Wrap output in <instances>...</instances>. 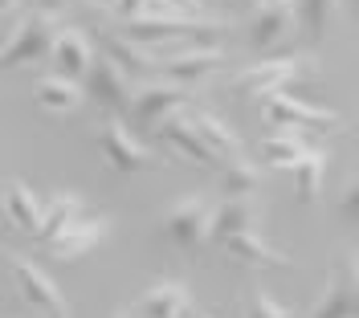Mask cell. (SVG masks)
Segmentation results:
<instances>
[{
    "label": "cell",
    "mask_w": 359,
    "mask_h": 318,
    "mask_svg": "<svg viewBox=\"0 0 359 318\" xmlns=\"http://www.w3.org/2000/svg\"><path fill=\"white\" fill-rule=\"evenodd\" d=\"M229 25L212 21V17H172V13H143L135 21H123V37L143 49H188V46H212V37H221Z\"/></svg>",
    "instance_id": "1"
},
{
    "label": "cell",
    "mask_w": 359,
    "mask_h": 318,
    "mask_svg": "<svg viewBox=\"0 0 359 318\" xmlns=\"http://www.w3.org/2000/svg\"><path fill=\"white\" fill-rule=\"evenodd\" d=\"M57 29H62V25L53 21V17H45V13H33V8H29L21 21H17V29L8 33L4 49H0V74L33 66V62H45V57L53 53Z\"/></svg>",
    "instance_id": "2"
},
{
    "label": "cell",
    "mask_w": 359,
    "mask_h": 318,
    "mask_svg": "<svg viewBox=\"0 0 359 318\" xmlns=\"http://www.w3.org/2000/svg\"><path fill=\"white\" fill-rule=\"evenodd\" d=\"M262 118H266L273 131H286V135H302V131H311V135H331V131L343 127V118H339L335 111L306 106V102H298L294 94H266Z\"/></svg>",
    "instance_id": "3"
},
{
    "label": "cell",
    "mask_w": 359,
    "mask_h": 318,
    "mask_svg": "<svg viewBox=\"0 0 359 318\" xmlns=\"http://www.w3.org/2000/svg\"><path fill=\"white\" fill-rule=\"evenodd\" d=\"M311 318H359V257L355 253H339L331 261L327 294L314 306Z\"/></svg>",
    "instance_id": "4"
},
{
    "label": "cell",
    "mask_w": 359,
    "mask_h": 318,
    "mask_svg": "<svg viewBox=\"0 0 359 318\" xmlns=\"http://www.w3.org/2000/svg\"><path fill=\"white\" fill-rule=\"evenodd\" d=\"M98 151H102V159L111 163L118 176H139V172H156L159 167V155H151L118 118L98 127Z\"/></svg>",
    "instance_id": "5"
},
{
    "label": "cell",
    "mask_w": 359,
    "mask_h": 318,
    "mask_svg": "<svg viewBox=\"0 0 359 318\" xmlns=\"http://www.w3.org/2000/svg\"><path fill=\"white\" fill-rule=\"evenodd\" d=\"M82 94H86L90 102H98V106H102L107 114L123 118V114L131 111L135 86H131V78H127L123 69L114 66L111 57H94L90 74L82 78Z\"/></svg>",
    "instance_id": "6"
},
{
    "label": "cell",
    "mask_w": 359,
    "mask_h": 318,
    "mask_svg": "<svg viewBox=\"0 0 359 318\" xmlns=\"http://www.w3.org/2000/svg\"><path fill=\"white\" fill-rule=\"evenodd\" d=\"M302 74H306V57H294V53L290 57H266V62H253L249 69L233 74V90L266 98V94H282Z\"/></svg>",
    "instance_id": "7"
},
{
    "label": "cell",
    "mask_w": 359,
    "mask_h": 318,
    "mask_svg": "<svg viewBox=\"0 0 359 318\" xmlns=\"http://www.w3.org/2000/svg\"><path fill=\"white\" fill-rule=\"evenodd\" d=\"M188 106H192V94L184 86H176V82H143V90H135L131 98L127 118L135 127H143V131H156L168 114L188 111Z\"/></svg>",
    "instance_id": "8"
},
{
    "label": "cell",
    "mask_w": 359,
    "mask_h": 318,
    "mask_svg": "<svg viewBox=\"0 0 359 318\" xmlns=\"http://www.w3.org/2000/svg\"><path fill=\"white\" fill-rule=\"evenodd\" d=\"M212 228V200L208 196H188L163 212V237L180 249H201Z\"/></svg>",
    "instance_id": "9"
},
{
    "label": "cell",
    "mask_w": 359,
    "mask_h": 318,
    "mask_svg": "<svg viewBox=\"0 0 359 318\" xmlns=\"http://www.w3.org/2000/svg\"><path fill=\"white\" fill-rule=\"evenodd\" d=\"M8 270H13V282H17V294L33 310H41L45 318H69V306H66V298H62V290H57V282L41 265H33L29 257H13Z\"/></svg>",
    "instance_id": "10"
},
{
    "label": "cell",
    "mask_w": 359,
    "mask_h": 318,
    "mask_svg": "<svg viewBox=\"0 0 359 318\" xmlns=\"http://www.w3.org/2000/svg\"><path fill=\"white\" fill-rule=\"evenodd\" d=\"M221 62H224V53L212 49V46H188V49H172V53H156V69L168 82L184 86V90L196 86V82H204Z\"/></svg>",
    "instance_id": "11"
},
{
    "label": "cell",
    "mask_w": 359,
    "mask_h": 318,
    "mask_svg": "<svg viewBox=\"0 0 359 318\" xmlns=\"http://www.w3.org/2000/svg\"><path fill=\"white\" fill-rule=\"evenodd\" d=\"M188 123H192L196 139L204 143V151L217 159V163H229V159H241V155H245V143H241V135L224 123L221 114L201 111V106H188Z\"/></svg>",
    "instance_id": "12"
},
{
    "label": "cell",
    "mask_w": 359,
    "mask_h": 318,
    "mask_svg": "<svg viewBox=\"0 0 359 318\" xmlns=\"http://www.w3.org/2000/svg\"><path fill=\"white\" fill-rule=\"evenodd\" d=\"M107 233H111V221L107 216H90V221H74L69 228H62L45 249L53 261H78V257H90V253L98 249L102 241H107Z\"/></svg>",
    "instance_id": "13"
},
{
    "label": "cell",
    "mask_w": 359,
    "mask_h": 318,
    "mask_svg": "<svg viewBox=\"0 0 359 318\" xmlns=\"http://www.w3.org/2000/svg\"><path fill=\"white\" fill-rule=\"evenodd\" d=\"M49 57H53V66H57L62 78L82 82L98 53H94V46H90V37L82 29H57V41H53V53H49Z\"/></svg>",
    "instance_id": "14"
},
{
    "label": "cell",
    "mask_w": 359,
    "mask_h": 318,
    "mask_svg": "<svg viewBox=\"0 0 359 318\" xmlns=\"http://www.w3.org/2000/svg\"><path fill=\"white\" fill-rule=\"evenodd\" d=\"M221 249L229 253L233 261H241V265H257V270H278V265L286 270V265H294L290 257H286L282 249H273L257 228H253V233H237V237H224Z\"/></svg>",
    "instance_id": "15"
},
{
    "label": "cell",
    "mask_w": 359,
    "mask_h": 318,
    "mask_svg": "<svg viewBox=\"0 0 359 318\" xmlns=\"http://www.w3.org/2000/svg\"><path fill=\"white\" fill-rule=\"evenodd\" d=\"M257 228V200L253 196H224L221 205L212 208V245H221L224 237H237V233H253Z\"/></svg>",
    "instance_id": "16"
},
{
    "label": "cell",
    "mask_w": 359,
    "mask_h": 318,
    "mask_svg": "<svg viewBox=\"0 0 359 318\" xmlns=\"http://www.w3.org/2000/svg\"><path fill=\"white\" fill-rule=\"evenodd\" d=\"M192 306L184 282H156L135 302V318H184Z\"/></svg>",
    "instance_id": "17"
},
{
    "label": "cell",
    "mask_w": 359,
    "mask_h": 318,
    "mask_svg": "<svg viewBox=\"0 0 359 318\" xmlns=\"http://www.w3.org/2000/svg\"><path fill=\"white\" fill-rule=\"evenodd\" d=\"M0 205H4L8 225L21 228L25 237H37V228H41V200L33 196L29 184L25 180H8L4 184V192H0Z\"/></svg>",
    "instance_id": "18"
},
{
    "label": "cell",
    "mask_w": 359,
    "mask_h": 318,
    "mask_svg": "<svg viewBox=\"0 0 359 318\" xmlns=\"http://www.w3.org/2000/svg\"><path fill=\"white\" fill-rule=\"evenodd\" d=\"M102 57H111L131 82H147V74H156V53L127 41L123 33H102Z\"/></svg>",
    "instance_id": "19"
},
{
    "label": "cell",
    "mask_w": 359,
    "mask_h": 318,
    "mask_svg": "<svg viewBox=\"0 0 359 318\" xmlns=\"http://www.w3.org/2000/svg\"><path fill=\"white\" fill-rule=\"evenodd\" d=\"M33 102L49 114H69L86 102V94H82V82H69L62 74H45L33 86Z\"/></svg>",
    "instance_id": "20"
},
{
    "label": "cell",
    "mask_w": 359,
    "mask_h": 318,
    "mask_svg": "<svg viewBox=\"0 0 359 318\" xmlns=\"http://www.w3.org/2000/svg\"><path fill=\"white\" fill-rule=\"evenodd\" d=\"M156 135L172 147V151H180L184 159H192V163H201V167H212L217 159L204 151V143L196 139V131H192V123H188V114L176 111V114H168L163 123L156 127Z\"/></svg>",
    "instance_id": "21"
},
{
    "label": "cell",
    "mask_w": 359,
    "mask_h": 318,
    "mask_svg": "<svg viewBox=\"0 0 359 318\" xmlns=\"http://www.w3.org/2000/svg\"><path fill=\"white\" fill-rule=\"evenodd\" d=\"M294 29V8L290 4H273V8H262L253 21H249V46L253 49H269L278 41H286Z\"/></svg>",
    "instance_id": "22"
},
{
    "label": "cell",
    "mask_w": 359,
    "mask_h": 318,
    "mask_svg": "<svg viewBox=\"0 0 359 318\" xmlns=\"http://www.w3.org/2000/svg\"><path fill=\"white\" fill-rule=\"evenodd\" d=\"M82 196L78 192H53L49 196V205H41V228H37V241L49 245L62 228H69L78 216H82Z\"/></svg>",
    "instance_id": "23"
},
{
    "label": "cell",
    "mask_w": 359,
    "mask_h": 318,
    "mask_svg": "<svg viewBox=\"0 0 359 318\" xmlns=\"http://www.w3.org/2000/svg\"><path fill=\"white\" fill-rule=\"evenodd\" d=\"M290 8H294V25L302 29V37L306 41H323L339 13V0H290Z\"/></svg>",
    "instance_id": "24"
},
{
    "label": "cell",
    "mask_w": 359,
    "mask_h": 318,
    "mask_svg": "<svg viewBox=\"0 0 359 318\" xmlns=\"http://www.w3.org/2000/svg\"><path fill=\"white\" fill-rule=\"evenodd\" d=\"M306 151H311V147H306V139L302 135H286V131H278V135L262 139V163L273 167V172H290Z\"/></svg>",
    "instance_id": "25"
},
{
    "label": "cell",
    "mask_w": 359,
    "mask_h": 318,
    "mask_svg": "<svg viewBox=\"0 0 359 318\" xmlns=\"http://www.w3.org/2000/svg\"><path fill=\"white\" fill-rule=\"evenodd\" d=\"M290 172H294V192H298V205H314V200H318V192H323V172H327V155L311 147V151L298 159Z\"/></svg>",
    "instance_id": "26"
},
{
    "label": "cell",
    "mask_w": 359,
    "mask_h": 318,
    "mask_svg": "<svg viewBox=\"0 0 359 318\" xmlns=\"http://www.w3.org/2000/svg\"><path fill=\"white\" fill-rule=\"evenodd\" d=\"M262 188V167L253 159H229L221 172V192L224 196H253Z\"/></svg>",
    "instance_id": "27"
},
{
    "label": "cell",
    "mask_w": 359,
    "mask_h": 318,
    "mask_svg": "<svg viewBox=\"0 0 359 318\" xmlns=\"http://www.w3.org/2000/svg\"><path fill=\"white\" fill-rule=\"evenodd\" d=\"M245 318H294L278 298H269L266 290H253L249 294V310H245Z\"/></svg>",
    "instance_id": "28"
},
{
    "label": "cell",
    "mask_w": 359,
    "mask_h": 318,
    "mask_svg": "<svg viewBox=\"0 0 359 318\" xmlns=\"http://www.w3.org/2000/svg\"><path fill=\"white\" fill-rule=\"evenodd\" d=\"M172 13V17H192V21H201L204 17V4L201 0H147V13Z\"/></svg>",
    "instance_id": "29"
},
{
    "label": "cell",
    "mask_w": 359,
    "mask_h": 318,
    "mask_svg": "<svg viewBox=\"0 0 359 318\" xmlns=\"http://www.w3.org/2000/svg\"><path fill=\"white\" fill-rule=\"evenodd\" d=\"M339 216L351 221V225H359V180L343 192V200H339Z\"/></svg>",
    "instance_id": "30"
},
{
    "label": "cell",
    "mask_w": 359,
    "mask_h": 318,
    "mask_svg": "<svg viewBox=\"0 0 359 318\" xmlns=\"http://www.w3.org/2000/svg\"><path fill=\"white\" fill-rule=\"evenodd\" d=\"M123 21H135V17H143L147 13V0H118V8H114Z\"/></svg>",
    "instance_id": "31"
},
{
    "label": "cell",
    "mask_w": 359,
    "mask_h": 318,
    "mask_svg": "<svg viewBox=\"0 0 359 318\" xmlns=\"http://www.w3.org/2000/svg\"><path fill=\"white\" fill-rule=\"evenodd\" d=\"M33 4V13H45V17H57V13H66L69 0H29Z\"/></svg>",
    "instance_id": "32"
},
{
    "label": "cell",
    "mask_w": 359,
    "mask_h": 318,
    "mask_svg": "<svg viewBox=\"0 0 359 318\" xmlns=\"http://www.w3.org/2000/svg\"><path fill=\"white\" fill-rule=\"evenodd\" d=\"M17 4H21V0H0V17H4V13H13Z\"/></svg>",
    "instance_id": "33"
},
{
    "label": "cell",
    "mask_w": 359,
    "mask_h": 318,
    "mask_svg": "<svg viewBox=\"0 0 359 318\" xmlns=\"http://www.w3.org/2000/svg\"><path fill=\"white\" fill-rule=\"evenodd\" d=\"M94 8H118V0H90Z\"/></svg>",
    "instance_id": "34"
},
{
    "label": "cell",
    "mask_w": 359,
    "mask_h": 318,
    "mask_svg": "<svg viewBox=\"0 0 359 318\" xmlns=\"http://www.w3.org/2000/svg\"><path fill=\"white\" fill-rule=\"evenodd\" d=\"M257 8H273V4H290V0H253Z\"/></svg>",
    "instance_id": "35"
},
{
    "label": "cell",
    "mask_w": 359,
    "mask_h": 318,
    "mask_svg": "<svg viewBox=\"0 0 359 318\" xmlns=\"http://www.w3.org/2000/svg\"><path fill=\"white\" fill-rule=\"evenodd\" d=\"M123 318H135V314H123Z\"/></svg>",
    "instance_id": "36"
}]
</instances>
